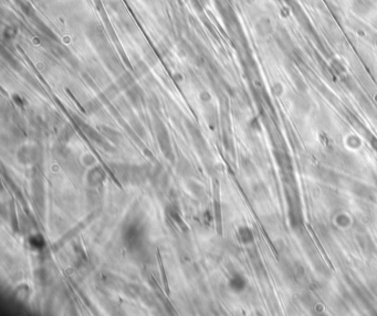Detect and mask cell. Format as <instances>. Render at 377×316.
<instances>
[{
	"label": "cell",
	"mask_w": 377,
	"mask_h": 316,
	"mask_svg": "<svg viewBox=\"0 0 377 316\" xmlns=\"http://www.w3.org/2000/svg\"><path fill=\"white\" fill-rule=\"evenodd\" d=\"M95 157L91 155V154H85V155L82 157V163L83 165L88 166V167H91V166H93L95 164Z\"/></svg>",
	"instance_id": "5"
},
{
	"label": "cell",
	"mask_w": 377,
	"mask_h": 316,
	"mask_svg": "<svg viewBox=\"0 0 377 316\" xmlns=\"http://www.w3.org/2000/svg\"><path fill=\"white\" fill-rule=\"evenodd\" d=\"M29 243H30V246H32V248L38 249V250L42 249L43 246H44V245H46V243H44V239L42 238V236H40V234H36V236H32L29 239Z\"/></svg>",
	"instance_id": "2"
},
{
	"label": "cell",
	"mask_w": 377,
	"mask_h": 316,
	"mask_svg": "<svg viewBox=\"0 0 377 316\" xmlns=\"http://www.w3.org/2000/svg\"><path fill=\"white\" fill-rule=\"evenodd\" d=\"M230 286L233 287V290L240 291L241 289H243V286H245V281H243V279L241 277L236 275V277H233L230 280Z\"/></svg>",
	"instance_id": "3"
},
{
	"label": "cell",
	"mask_w": 377,
	"mask_h": 316,
	"mask_svg": "<svg viewBox=\"0 0 377 316\" xmlns=\"http://www.w3.org/2000/svg\"><path fill=\"white\" fill-rule=\"evenodd\" d=\"M105 179V173L103 172V169L99 167V166H95L94 168H92L91 170H89L88 175H87V180L88 184L91 186V187H97V186L102 185Z\"/></svg>",
	"instance_id": "1"
},
{
	"label": "cell",
	"mask_w": 377,
	"mask_h": 316,
	"mask_svg": "<svg viewBox=\"0 0 377 316\" xmlns=\"http://www.w3.org/2000/svg\"><path fill=\"white\" fill-rule=\"evenodd\" d=\"M239 234H240L242 242L248 243L252 240V233H251V231L248 228H241L240 231H239Z\"/></svg>",
	"instance_id": "4"
}]
</instances>
